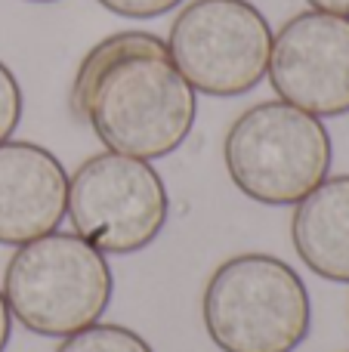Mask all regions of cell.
<instances>
[{
  "label": "cell",
  "instance_id": "1",
  "mask_svg": "<svg viewBox=\"0 0 349 352\" xmlns=\"http://www.w3.org/2000/svg\"><path fill=\"white\" fill-rule=\"evenodd\" d=\"M68 102L109 152L142 161L173 155L198 118V93L152 31H117L90 47Z\"/></svg>",
  "mask_w": 349,
  "mask_h": 352
},
{
  "label": "cell",
  "instance_id": "2",
  "mask_svg": "<svg viewBox=\"0 0 349 352\" xmlns=\"http://www.w3.org/2000/svg\"><path fill=\"white\" fill-rule=\"evenodd\" d=\"M201 316L223 352H294L313 328L300 272L272 254H238L220 263L204 287Z\"/></svg>",
  "mask_w": 349,
  "mask_h": 352
},
{
  "label": "cell",
  "instance_id": "3",
  "mask_svg": "<svg viewBox=\"0 0 349 352\" xmlns=\"http://www.w3.org/2000/svg\"><path fill=\"white\" fill-rule=\"evenodd\" d=\"M111 294L109 260L78 232H49L19 244L3 272L12 322L41 337H71L96 324Z\"/></svg>",
  "mask_w": 349,
  "mask_h": 352
},
{
  "label": "cell",
  "instance_id": "4",
  "mask_svg": "<svg viewBox=\"0 0 349 352\" xmlns=\"http://www.w3.org/2000/svg\"><path fill=\"white\" fill-rule=\"evenodd\" d=\"M223 158L241 195L266 207H294L328 179L334 146L322 118L272 99L235 118Z\"/></svg>",
  "mask_w": 349,
  "mask_h": 352
},
{
  "label": "cell",
  "instance_id": "5",
  "mask_svg": "<svg viewBox=\"0 0 349 352\" xmlns=\"http://www.w3.org/2000/svg\"><path fill=\"white\" fill-rule=\"evenodd\" d=\"M65 217L105 256H127L161 235L170 217V195L152 161L102 152L68 176Z\"/></svg>",
  "mask_w": 349,
  "mask_h": 352
},
{
  "label": "cell",
  "instance_id": "6",
  "mask_svg": "<svg viewBox=\"0 0 349 352\" xmlns=\"http://www.w3.org/2000/svg\"><path fill=\"white\" fill-rule=\"evenodd\" d=\"M167 50L195 93L235 99L269 72L272 28L251 0H192L173 19Z\"/></svg>",
  "mask_w": 349,
  "mask_h": 352
},
{
  "label": "cell",
  "instance_id": "7",
  "mask_svg": "<svg viewBox=\"0 0 349 352\" xmlns=\"http://www.w3.org/2000/svg\"><path fill=\"white\" fill-rule=\"evenodd\" d=\"M272 90L315 118L349 115V19L306 10L272 34Z\"/></svg>",
  "mask_w": 349,
  "mask_h": 352
},
{
  "label": "cell",
  "instance_id": "8",
  "mask_svg": "<svg viewBox=\"0 0 349 352\" xmlns=\"http://www.w3.org/2000/svg\"><path fill=\"white\" fill-rule=\"evenodd\" d=\"M68 210V173L49 148L0 142V244L19 248L59 229Z\"/></svg>",
  "mask_w": 349,
  "mask_h": 352
},
{
  "label": "cell",
  "instance_id": "9",
  "mask_svg": "<svg viewBox=\"0 0 349 352\" xmlns=\"http://www.w3.org/2000/svg\"><path fill=\"white\" fill-rule=\"evenodd\" d=\"M291 241L309 272L349 285V173L328 176L297 201Z\"/></svg>",
  "mask_w": 349,
  "mask_h": 352
},
{
  "label": "cell",
  "instance_id": "10",
  "mask_svg": "<svg viewBox=\"0 0 349 352\" xmlns=\"http://www.w3.org/2000/svg\"><path fill=\"white\" fill-rule=\"evenodd\" d=\"M56 352H155L142 334L124 328V324L96 322L71 337H62Z\"/></svg>",
  "mask_w": 349,
  "mask_h": 352
},
{
  "label": "cell",
  "instance_id": "11",
  "mask_svg": "<svg viewBox=\"0 0 349 352\" xmlns=\"http://www.w3.org/2000/svg\"><path fill=\"white\" fill-rule=\"evenodd\" d=\"M22 109H25L22 87H19L12 68L0 59V142L12 140L19 121H22Z\"/></svg>",
  "mask_w": 349,
  "mask_h": 352
},
{
  "label": "cell",
  "instance_id": "12",
  "mask_svg": "<svg viewBox=\"0 0 349 352\" xmlns=\"http://www.w3.org/2000/svg\"><path fill=\"white\" fill-rule=\"evenodd\" d=\"M96 3L124 19H158L177 10L183 0H96Z\"/></svg>",
  "mask_w": 349,
  "mask_h": 352
},
{
  "label": "cell",
  "instance_id": "13",
  "mask_svg": "<svg viewBox=\"0 0 349 352\" xmlns=\"http://www.w3.org/2000/svg\"><path fill=\"white\" fill-rule=\"evenodd\" d=\"M10 337H12V312H10L6 297H3V287H0V352H6Z\"/></svg>",
  "mask_w": 349,
  "mask_h": 352
},
{
  "label": "cell",
  "instance_id": "14",
  "mask_svg": "<svg viewBox=\"0 0 349 352\" xmlns=\"http://www.w3.org/2000/svg\"><path fill=\"white\" fill-rule=\"evenodd\" d=\"M313 10L322 12H334V16H346L349 19V0H306Z\"/></svg>",
  "mask_w": 349,
  "mask_h": 352
},
{
  "label": "cell",
  "instance_id": "15",
  "mask_svg": "<svg viewBox=\"0 0 349 352\" xmlns=\"http://www.w3.org/2000/svg\"><path fill=\"white\" fill-rule=\"evenodd\" d=\"M28 3H56V0H28Z\"/></svg>",
  "mask_w": 349,
  "mask_h": 352
}]
</instances>
